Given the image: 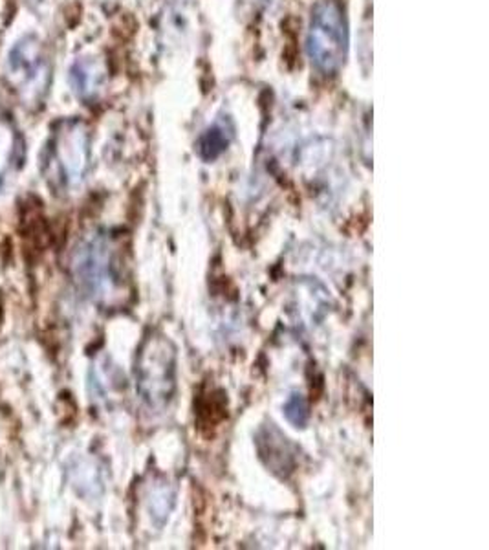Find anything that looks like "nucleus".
<instances>
[{
	"instance_id": "1",
	"label": "nucleus",
	"mask_w": 489,
	"mask_h": 550,
	"mask_svg": "<svg viewBox=\"0 0 489 550\" xmlns=\"http://www.w3.org/2000/svg\"><path fill=\"white\" fill-rule=\"evenodd\" d=\"M136 391L151 413L169 409L176 395V347L158 333L145 338L136 360Z\"/></svg>"
},
{
	"instance_id": "2",
	"label": "nucleus",
	"mask_w": 489,
	"mask_h": 550,
	"mask_svg": "<svg viewBox=\"0 0 489 550\" xmlns=\"http://www.w3.org/2000/svg\"><path fill=\"white\" fill-rule=\"evenodd\" d=\"M74 279L92 301L110 303L124 286L112 243L105 235H90L74 252Z\"/></svg>"
},
{
	"instance_id": "3",
	"label": "nucleus",
	"mask_w": 489,
	"mask_h": 550,
	"mask_svg": "<svg viewBox=\"0 0 489 550\" xmlns=\"http://www.w3.org/2000/svg\"><path fill=\"white\" fill-rule=\"evenodd\" d=\"M348 50L346 21L335 0H321L312 10L306 52L312 66L323 75L341 70Z\"/></svg>"
},
{
	"instance_id": "4",
	"label": "nucleus",
	"mask_w": 489,
	"mask_h": 550,
	"mask_svg": "<svg viewBox=\"0 0 489 550\" xmlns=\"http://www.w3.org/2000/svg\"><path fill=\"white\" fill-rule=\"evenodd\" d=\"M90 165V135L85 124L77 120L63 122L54 133L48 155V176L65 191L79 187Z\"/></svg>"
},
{
	"instance_id": "5",
	"label": "nucleus",
	"mask_w": 489,
	"mask_h": 550,
	"mask_svg": "<svg viewBox=\"0 0 489 550\" xmlns=\"http://www.w3.org/2000/svg\"><path fill=\"white\" fill-rule=\"evenodd\" d=\"M6 75L10 83L28 101H39L50 83V65L35 35L19 39L8 54Z\"/></svg>"
},
{
	"instance_id": "6",
	"label": "nucleus",
	"mask_w": 489,
	"mask_h": 550,
	"mask_svg": "<svg viewBox=\"0 0 489 550\" xmlns=\"http://www.w3.org/2000/svg\"><path fill=\"white\" fill-rule=\"evenodd\" d=\"M255 443L261 461L272 474L284 479L295 472L299 452L275 424L263 425L257 433Z\"/></svg>"
},
{
	"instance_id": "7",
	"label": "nucleus",
	"mask_w": 489,
	"mask_h": 550,
	"mask_svg": "<svg viewBox=\"0 0 489 550\" xmlns=\"http://www.w3.org/2000/svg\"><path fill=\"white\" fill-rule=\"evenodd\" d=\"M70 86L74 94L81 99H92L97 95L105 83V70L99 61L85 57L77 59L70 68Z\"/></svg>"
},
{
	"instance_id": "8",
	"label": "nucleus",
	"mask_w": 489,
	"mask_h": 550,
	"mask_svg": "<svg viewBox=\"0 0 489 550\" xmlns=\"http://www.w3.org/2000/svg\"><path fill=\"white\" fill-rule=\"evenodd\" d=\"M235 136V127L227 116H220L213 125H209L196 142L198 156L204 162H215L218 156H222L231 140Z\"/></svg>"
},
{
	"instance_id": "9",
	"label": "nucleus",
	"mask_w": 489,
	"mask_h": 550,
	"mask_svg": "<svg viewBox=\"0 0 489 550\" xmlns=\"http://www.w3.org/2000/svg\"><path fill=\"white\" fill-rule=\"evenodd\" d=\"M175 506V490L167 483L155 485L147 494V510L155 521L162 526Z\"/></svg>"
},
{
	"instance_id": "10",
	"label": "nucleus",
	"mask_w": 489,
	"mask_h": 550,
	"mask_svg": "<svg viewBox=\"0 0 489 550\" xmlns=\"http://www.w3.org/2000/svg\"><path fill=\"white\" fill-rule=\"evenodd\" d=\"M17 133L5 122H0V185L8 176V171L15 165L17 151L21 149Z\"/></svg>"
},
{
	"instance_id": "11",
	"label": "nucleus",
	"mask_w": 489,
	"mask_h": 550,
	"mask_svg": "<svg viewBox=\"0 0 489 550\" xmlns=\"http://www.w3.org/2000/svg\"><path fill=\"white\" fill-rule=\"evenodd\" d=\"M284 416L290 424H294V427H306L310 418V407L306 398L299 393H294L284 404Z\"/></svg>"
},
{
	"instance_id": "12",
	"label": "nucleus",
	"mask_w": 489,
	"mask_h": 550,
	"mask_svg": "<svg viewBox=\"0 0 489 550\" xmlns=\"http://www.w3.org/2000/svg\"><path fill=\"white\" fill-rule=\"evenodd\" d=\"M252 3H255L257 6H266L268 3H272V0H252Z\"/></svg>"
}]
</instances>
